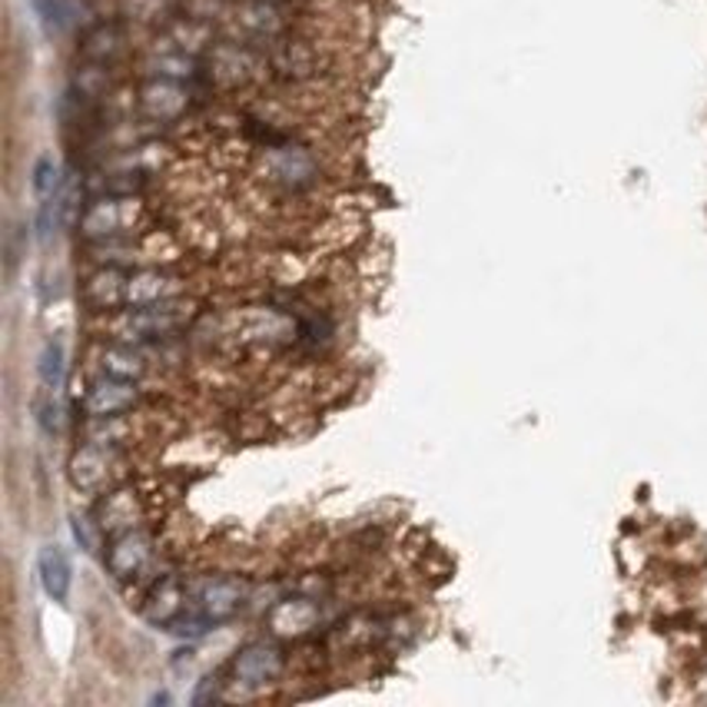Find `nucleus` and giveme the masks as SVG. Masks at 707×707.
Here are the masks:
<instances>
[{"label":"nucleus","instance_id":"7","mask_svg":"<svg viewBox=\"0 0 707 707\" xmlns=\"http://www.w3.org/2000/svg\"><path fill=\"white\" fill-rule=\"evenodd\" d=\"M282 664H287V661H282V651L272 641H252L236 654L233 681L239 687L256 691V687H266L269 681H276L282 674Z\"/></svg>","mask_w":707,"mask_h":707},{"label":"nucleus","instance_id":"6","mask_svg":"<svg viewBox=\"0 0 707 707\" xmlns=\"http://www.w3.org/2000/svg\"><path fill=\"white\" fill-rule=\"evenodd\" d=\"M262 64L266 60L246 44H216V47H210L206 74H210V80H216L223 87H243L259 74Z\"/></svg>","mask_w":707,"mask_h":707},{"label":"nucleus","instance_id":"9","mask_svg":"<svg viewBox=\"0 0 707 707\" xmlns=\"http://www.w3.org/2000/svg\"><path fill=\"white\" fill-rule=\"evenodd\" d=\"M136 405V389L126 379H113V375H97L83 395V415L87 418H120L123 412H130Z\"/></svg>","mask_w":707,"mask_h":707},{"label":"nucleus","instance_id":"13","mask_svg":"<svg viewBox=\"0 0 707 707\" xmlns=\"http://www.w3.org/2000/svg\"><path fill=\"white\" fill-rule=\"evenodd\" d=\"M123 50V31L116 24H93L87 34H83V44H80V54L87 64H110L116 60V54Z\"/></svg>","mask_w":707,"mask_h":707},{"label":"nucleus","instance_id":"8","mask_svg":"<svg viewBox=\"0 0 707 707\" xmlns=\"http://www.w3.org/2000/svg\"><path fill=\"white\" fill-rule=\"evenodd\" d=\"M154 558V538L147 531H123L113 538L110 551H106V569L116 582L136 579L139 572L147 569Z\"/></svg>","mask_w":707,"mask_h":707},{"label":"nucleus","instance_id":"12","mask_svg":"<svg viewBox=\"0 0 707 707\" xmlns=\"http://www.w3.org/2000/svg\"><path fill=\"white\" fill-rule=\"evenodd\" d=\"M100 372L103 375H113V379H126V382H136L147 375V359L139 349H133L130 343L123 346H106L100 352Z\"/></svg>","mask_w":707,"mask_h":707},{"label":"nucleus","instance_id":"2","mask_svg":"<svg viewBox=\"0 0 707 707\" xmlns=\"http://www.w3.org/2000/svg\"><path fill=\"white\" fill-rule=\"evenodd\" d=\"M139 213V200L133 193H103L97 200H90L80 213V236L90 243H116L126 233H133Z\"/></svg>","mask_w":707,"mask_h":707},{"label":"nucleus","instance_id":"17","mask_svg":"<svg viewBox=\"0 0 707 707\" xmlns=\"http://www.w3.org/2000/svg\"><path fill=\"white\" fill-rule=\"evenodd\" d=\"M126 4H130V14L139 21H157L167 14V0H126Z\"/></svg>","mask_w":707,"mask_h":707},{"label":"nucleus","instance_id":"5","mask_svg":"<svg viewBox=\"0 0 707 707\" xmlns=\"http://www.w3.org/2000/svg\"><path fill=\"white\" fill-rule=\"evenodd\" d=\"M180 279L160 269H136L123 276V290H120V306H160L173 303L180 296Z\"/></svg>","mask_w":707,"mask_h":707},{"label":"nucleus","instance_id":"10","mask_svg":"<svg viewBox=\"0 0 707 707\" xmlns=\"http://www.w3.org/2000/svg\"><path fill=\"white\" fill-rule=\"evenodd\" d=\"M236 27L252 41H279L287 31V11L279 0H243L236 8Z\"/></svg>","mask_w":707,"mask_h":707},{"label":"nucleus","instance_id":"1","mask_svg":"<svg viewBox=\"0 0 707 707\" xmlns=\"http://www.w3.org/2000/svg\"><path fill=\"white\" fill-rule=\"evenodd\" d=\"M259 177H262V183H269L282 193H306L319 183V160L313 157V150L293 144L290 136H282L262 147Z\"/></svg>","mask_w":707,"mask_h":707},{"label":"nucleus","instance_id":"18","mask_svg":"<svg viewBox=\"0 0 707 707\" xmlns=\"http://www.w3.org/2000/svg\"><path fill=\"white\" fill-rule=\"evenodd\" d=\"M37 422L44 426V433H57L60 426V408L54 399H37Z\"/></svg>","mask_w":707,"mask_h":707},{"label":"nucleus","instance_id":"3","mask_svg":"<svg viewBox=\"0 0 707 707\" xmlns=\"http://www.w3.org/2000/svg\"><path fill=\"white\" fill-rule=\"evenodd\" d=\"M136 103H139V113H144L150 123H173V120H180V116L190 110V103H193L190 80L147 77L144 83H139Z\"/></svg>","mask_w":707,"mask_h":707},{"label":"nucleus","instance_id":"11","mask_svg":"<svg viewBox=\"0 0 707 707\" xmlns=\"http://www.w3.org/2000/svg\"><path fill=\"white\" fill-rule=\"evenodd\" d=\"M319 611L313 602L306 598H290V602H282L269 611V628L276 635H303L316 625Z\"/></svg>","mask_w":707,"mask_h":707},{"label":"nucleus","instance_id":"4","mask_svg":"<svg viewBox=\"0 0 707 707\" xmlns=\"http://www.w3.org/2000/svg\"><path fill=\"white\" fill-rule=\"evenodd\" d=\"M246 602V588L243 582L236 579H210L200 585L197 592V618H180V621H190L193 631H206L220 621H229Z\"/></svg>","mask_w":707,"mask_h":707},{"label":"nucleus","instance_id":"14","mask_svg":"<svg viewBox=\"0 0 707 707\" xmlns=\"http://www.w3.org/2000/svg\"><path fill=\"white\" fill-rule=\"evenodd\" d=\"M106 469H110V456L100 442H87L77 456H74V465H70V479L74 485L80 489H97L103 479H106Z\"/></svg>","mask_w":707,"mask_h":707},{"label":"nucleus","instance_id":"15","mask_svg":"<svg viewBox=\"0 0 707 707\" xmlns=\"http://www.w3.org/2000/svg\"><path fill=\"white\" fill-rule=\"evenodd\" d=\"M41 585L54 602H64L70 592V561L57 545H47L41 551Z\"/></svg>","mask_w":707,"mask_h":707},{"label":"nucleus","instance_id":"16","mask_svg":"<svg viewBox=\"0 0 707 707\" xmlns=\"http://www.w3.org/2000/svg\"><path fill=\"white\" fill-rule=\"evenodd\" d=\"M64 372H67V362H64V346L57 339H50L41 352V379H44V392H60L64 385Z\"/></svg>","mask_w":707,"mask_h":707}]
</instances>
